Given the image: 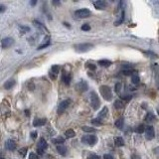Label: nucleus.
Wrapping results in <instances>:
<instances>
[{"mask_svg":"<svg viewBox=\"0 0 159 159\" xmlns=\"http://www.w3.org/2000/svg\"><path fill=\"white\" fill-rule=\"evenodd\" d=\"M99 92H101V94L106 101H111L113 96H112L111 89L108 86H102L101 88H99Z\"/></svg>","mask_w":159,"mask_h":159,"instance_id":"nucleus-1","label":"nucleus"},{"mask_svg":"<svg viewBox=\"0 0 159 159\" xmlns=\"http://www.w3.org/2000/svg\"><path fill=\"white\" fill-rule=\"evenodd\" d=\"M89 102H91V106L93 109H98L99 106H101V101H99V98L98 97V94L94 93V92H92L89 93Z\"/></svg>","mask_w":159,"mask_h":159,"instance_id":"nucleus-2","label":"nucleus"},{"mask_svg":"<svg viewBox=\"0 0 159 159\" xmlns=\"http://www.w3.org/2000/svg\"><path fill=\"white\" fill-rule=\"evenodd\" d=\"M75 50L79 53H84V52H87L89 50H91L93 45L91 43H82V44H78V45H75Z\"/></svg>","mask_w":159,"mask_h":159,"instance_id":"nucleus-3","label":"nucleus"},{"mask_svg":"<svg viewBox=\"0 0 159 159\" xmlns=\"http://www.w3.org/2000/svg\"><path fill=\"white\" fill-rule=\"evenodd\" d=\"M98 141V137L96 135H84L82 138V142L84 144H89V145H94Z\"/></svg>","mask_w":159,"mask_h":159,"instance_id":"nucleus-4","label":"nucleus"},{"mask_svg":"<svg viewBox=\"0 0 159 159\" xmlns=\"http://www.w3.org/2000/svg\"><path fill=\"white\" fill-rule=\"evenodd\" d=\"M75 15L78 18H87L91 15V11L89 9H79L75 12Z\"/></svg>","mask_w":159,"mask_h":159,"instance_id":"nucleus-5","label":"nucleus"},{"mask_svg":"<svg viewBox=\"0 0 159 159\" xmlns=\"http://www.w3.org/2000/svg\"><path fill=\"white\" fill-rule=\"evenodd\" d=\"M70 103H71V99H65V101H63L61 103L59 104V107H58V113L59 114H61L63 113L67 109V107L70 106Z\"/></svg>","mask_w":159,"mask_h":159,"instance_id":"nucleus-6","label":"nucleus"},{"mask_svg":"<svg viewBox=\"0 0 159 159\" xmlns=\"http://www.w3.org/2000/svg\"><path fill=\"white\" fill-rule=\"evenodd\" d=\"M144 132H145V138L147 140H151V139H153L154 136H155V131H154V128L151 125L146 126V129Z\"/></svg>","mask_w":159,"mask_h":159,"instance_id":"nucleus-7","label":"nucleus"},{"mask_svg":"<svg viewBox=\"0 0 159 159\" xmlns=\"http://www.w3.org/2000/svg\"><path fill=\"white\" fill-rule=\"evenodd\" d=\"M13 44H14V39L11 38V37H6V38L2 39L1 47H2V49H6V48L11 47Z\"/></svg>","mask_w":159,"mask_h":159,"instance_id":"nucleus-8","label":"nucleus"},{"mask_svg":"<svg viewBox=\"0 0 159 159\" xmlns=\"http://www.w3.org/2000/svg\"><path fill=\"white\" fill-rule=\"evenodd\" d=\"M93 6L97 9H104L107 6V3L106 1H103V0H98V1L93 2Z\"/></svg>","mask_w":159,"mask_h":159,"instance_id":"nucleus-9","label":"nucleus"},{"mask_svg":"<svg viewBox=\"0 0 159 159\" xmlns=\"http://www.w3.org/2000/svg\"><path fill=\"white\" fill-rule=\"evenodd\" d=\"M5 146H6L8 150L14 151L15 149H16V143H15V141L12 140V139H9V140H7L6 143H5Z\"/></svg>","mask_w":159,"mask_h":159,"instance_id":"nucleus-10","label":"nucleus"},{"mask_svg":"<svg viewBox=\"0 0 159 159\" xmlns=\"http://www.w3.org/2000/svg\"><path fill=\"white\" fill-rule=\"evenodd\" d=\"M76 88L80 92H84V91H87V89H88V84L86 82H84V81H81V82L76 84Z\"/></svg>","mask_w":159,"mask_h":159,"instance_id":"nucleus-11","label":"nucleus"},{"mask_svg":"<svg viewBox=\"0 0 159 159\" xmlns=\"http://www.w3.org/2000/svg\"><path fill=\"white\" fill-rule=\"evenodd\" d=\"M45 123H46V118H36V119H34L33 125L34 126H42Z\"/></svg>","mask_w":159,"mask_h":159,"instance_id":"nucleus-12","label":"nucleus"},{"mask_svg":"<svg viewBox=\"0 0 159 159\" xmlns=\"http://www.w3.org/2000/svg\"><path fill=\"white\" fill-rule=\"evenodd\" d=\"M48 147V144H47V141L45 140V139L42 137V138H40V140L38 142V148L39 149H42V150H45Z\"/></svg>","mask_w":159,"mask_h":159,"instance_id":"nucleus-13","label":"nucleus"},{"mask_svg":"<svg viewBox=\"0 0 159 159\" xmlns=\"http://www.w3.org/2000/svg\"><path fill=\"white\" fill-rule=\"evenodd\" d=\"M15 84H16V82L14 81V80H8V81H6L4 83V84H3V87L6 89H11V88H13L14 86H15Z\"/></svg>","mask_w":159,"mask_h":159,"instance_id":"nucleus-14","label":"nucleus"},{"mask_svg":"<svg viewBox=\"0 0 159 159\" xmlns=\"http://www.w3.org/2000/svg\"><path fill=\"white\" fill-rule=\"evenodd\" d=\"M57 151L59 152V154H61V155L65 156L67 154V147L62 144V145H57Z\"/></svg>","mask_w":159,"mask_h":159,"instance_id":"nucleus-15","label":"nucleus"},{"mask_svg":"<svg viewBox=\"0 0 159 159\" xmlns=\"http://www.w3.org/2000/svg\"><path fill=\"white\" fill-rule=\"evenodd\" d=\"M45 41H44V43L43 44H41V45H39V47H38V50H41V49H44V48H46V47H48L49 45H50V37L49 36H46L45 37Z\"/></svg>","mask_w":159,"mask_h":159,"instance_id":"nucleus-16","label":"nucleus"},{"mask_svg":"<svg viewBox=\"0 0 159 159\" xmlns=\"http://www.w3.org/2000/svg\"><path fill=\"white\" fill-rule=\"evenodd\" d=\"M113 104H114V107H116V109H120V108L124 107V103H123L122 99H116Z\"/></svg>","mask_w":159,"mask_h":159,"instance_id":"nucleus-17","label":"nucleus"},{"mask_svg":"<svg viewBox=\"0 0 159 159\" xmlns=\"http://www.w3.org/2000/svg\"><path fill=\"white\" fill-rule=\"evenodd\" d=\"M114 143H116V146H123L124 145V140H123L122 137L117 136V137L114 138Z\"/></svg>","mask_w":159,"mask_h":159,"instance_id":"nucleus-18","label":"nucleus"},{"mask_svg":"<svg viewBox=\"0 0 159 159\" xmlns=\"http://www.w3.org/2000/svg\"><path fill=\"white\" fill-rule=\"evenodd\" d=\"M98 64H99L102 67H109L112 63L109 61V60H99V61L98 62Z\"/></svg>","mask_w":159,"mask_h":159,"instance_id":"nucleus-19","label":"nucleus"},{"mask_svg":"<svg viewBox=\"0 0 159 159\" xmlns=\"http://www.w3.org/2000/svg\"><path fill=\"white\" fill-rule=\"evenodd\" d=\"M107 111H108V109H107V107H104L102 109V111L98 113V119L99 118H104L107 116Z\"/></svg>","mask_w":159,"mask_h":159,"instance_id":"nucleus-20","label":"nucleus"},{"mask_svg":"<svg viewBox=\"0 0 159 159\" xmlns=\"http://www.w3.org/2000/svg\"><path fill=\"white\" fill-rule=\"evenodd\" d=\"M65 135H66L67 138H72L76 136V132H75L73 129H68V130L65 132Z\"/></svg>","mask_w":159,"mask_h":159,"instance_id":"nucleus-21","label":"nucleus"},{"mask_svg":"<svg viewBox=\"0 0 159 159\" xmlns=\"http://www.w3.org/2000/svg\"><path fill=\"white\" fill-rule=\"evenodd\" d=\"M135 72L136 71H134V70H132V69H125L122 71V74L125 75V76H130V75L133 76V75H135Z\"/></svg>","mask_w":159,"mask_h":159,"instance_id":"nucleus-22","label":"nucleus"},{"mask_svg":"<svg viewBox=\"0 0 159 159\" xmlns=\"http://www.w3.org/2000/svg\"><path fill=\"white\" fill-rule=\"evenodd\" d=\"M53 143L58 144V145H62V144L65 143V138L64 137H57L53 139Z\"/></svg>","mask_w":159,"mask_h":159,"instance_id":"nucleus-23","label":"nucleus"},{"mask_svg":"<svg viewBox=\"0 0 159 159\" xmlns=\"http://www.w3.org/2000/svg\"><path fill=\"white\" fill-rule=\"evenodd\" d=\"M116 126L119 129H122L123 128V125H124V120H123V118H119L117 119V120L116 121Z\"/></svg>","mask_w":159,"mask_h":159,"instance_id":"nucleus-24","label":"nucleus"},{"mask_svg":"<svg viewBox=\"0 0 159 159\" xmlns=\"http://www.w3.org/2000/svg\"><path fill=\"white\" fill-rule=\"evenodd\" d=\"M145 120L147 122H151V121H154L155 120V116H154V114L151 113V112H148L145 116Z\"/></svg>","mask_w":159,"mask_h":159,"instance_id":"nucleus-25","label":"nucleus"},{"mask_svg":"<svg viewBox=\"0 0 159 159\" xmlns=\"http://www.w3.org/2000/svg\"><path fill=\"white\" fill-rule=\"evenodd\" d=\"M146 126L144 124H139V125L135 128V132L137 133H143V131H145Z\"/></svg>","mask_w":159,"mask_h":159,"instance_id":"nucleus-26","label":"nucleus"},{"mask_svg":"<svg viewBox=\"0 0 159 159\" xmlns=\"http://www.w3.org/2000/svg\"><path fill=\"white\" fill-rule=\"evenodd\" d=\"M63 82L68 86L70 84V82H71V75H63Z\"/></svg>","mask_w":159,"mask_h":159,"instance_id":"nucleus-27","label":"nucleus"},{"mask_svg":"<svg viewBox=\"0 0 159 159\" xmlns=\"http://www.w3.org/2000/svg\"><path fill=\"white\" fill-rule=\"evenodd\" d=\"M131 82L135 84H137L139 82H140V78L138 77V75L135 74V75H133V76H131Z\"/></svg>","mask_w":159,"mask_h":159,"instance_id":"nucleus-28","label":"nucleus"},{"mask_svg":"<svg viewBox=\"0 0 159 159\" xmlns=\"http://www.w3.org/2000/svg\"><path fill=\"white\" fill-rule=\"evenodd\" d=\"M82 129H83L84 132H94V131H96V128L89 127V126H83Z\"/></svg>","mask_w":159,"mask_h":159,"instance_id":"nucleus-29","label":"nucleus"},{"mask_svg":"<svg viewBox=\"0 0 159 159\" xmlns=\"http://www.w3.org/2000/svg\"><path fill=\"white\" fill-rule=\"evenodd\" d=\"M92 123L93 124V125H96V126H99V125H102V122L101 121V119H98V118L92 119Z\"/></svg>","mask_w":159,"mask_h":159,"instance_id":"nucleus-30","label":"nucleus"},{"mask_svg":"<svg viewBox=\"0 0 159 159\" xmlns=\"http://www.w3.org/2000/svg\"><path fill=\"white\" fill-rule=\"evenodd\" d=\"M27 150H28V148L27 147H24V148H21L19 150V154L21 155L22 157H25L26 156V154H27Z\"/></svg>","mask_w":159,"mask_h":159,"instance_id":"nucleus-31","label":"nucleus"},{"mask_svg":"<svg viewBox=\"0 0 159 159\" xmlns=\"http://www.w3.org/2000/svg\"><path fill=\"white\" fill-rule=\"evenodd\" d=\"M120 98H121L122 101L128 102L132 98V96H130V94H122V96H120Z\"/></svg>","mask_w":159,"mask_h":159,"instance_id":"nucleus-32","label":"nucleus"},{"mask_svg":"<svg viewBox=\"0 0 159 159\" xmlns=\"http://www.w3.org/2000/svg\"><path fill=\"white\" fill-rule=\"evenodd\" d=\"M51 72H53L55 74H58L60 72V66H58V65H54V66H52Z\"/></svg>","mask_w":159,"mask_h":159,"instance_id":"nucleus-33","label":"nucleus"},{"mask_svg":"<svg viewBox=\"0 0 159 159\" xmlns=\"http://www.w3.org/2000/svg\"><path fill=\"white\" fill-rule=\"evenodd\" d=\"M86 67H87L88 69H89V70H91V71H94V70L97 69L96 65H93V64H91V63H87Z\"/></svg>","mask_w":159,"mask_h":159,"instance_id":"nucleus-34","label":"nucleus"},{"mask_svg":"<svg viewBox=\"0 0 159 159\" xmlns=\"http://www.w3.org/2000/svg\"><path fill=\"white\" fill-rule=\"evenodd\" d=\"M20 31H21L22 33H27L30 31V28L28 26H20Z\"/></svg>","mask_w":159,"mask_h":159,"instance_id":"nucleus-35","label":"nucleus"},{"mask_svg":"<svg viewBox=\"0 0 159 159\" xmlns=\"http://www.w3.org/2000/svg\"><path fill=\"white\" fill-rule=\"evenodd\" d=\"M82 30L83 31H89L91 30V26L89 24H84L82 26Z\"/></svg>","mask_w":159,"mask_h":159,"instance_id":"nucleus-36","label":"nucleus"},{"mask_svg":"<svg viewBox=\"0 0 159 159\" xmlns=\"http://www.w3.org/2000/svg\"><path fill=\"white\" fill-rule=\"evenodd\" d=\"M88 159H101L99 158L98 155H97V154H94V153H92V154H89Z\"/></svg>","mask_w":159,"mask_h":159,"instance_id":"nucleus-37","label":"nucleus"},{"mask_svg":"<svg viewBox=\"0 0 159 159\" xmlns=\"http://www.w3.org/2000/svg\"><path fill=\"white\" fill-rule=\"evenodd\" d=\"M49 76H50V78H51L52 80H56L57 79V74H55V73H53L51 71L49 72Z\"/></svg>","mask_w":159,"mask_h":159,"instance_id":"nucleus-38","label":"nucleus"},{"mask_svg":"<svg viewBox=\"0 0 159 159\" xmlns=\"http://www.w3.org/2000/svg\"><path fill=\"white\" fill-rule=\"evenodd\" d=\"M120 89H121V84L120 83H117L116 84V93H119V92H120Z\"/></svg>","mask_w":159,"mask_h":159,"instance_id":"nucleus-39","label":"nucleus"},{"mask_svg":"<svg viewBox=\"0 0 159 159\" xmlns=\"http://www.w3.org/2000/svg\"><path fill=\"white\" fill-rule=\"evenodd\" d=\"M29 159H39L38 158V155L35 153H30L29 154Z\"/></svg>","mask_w":159,"mask_h":159,"instance_id":"nucleus-40","label":"nucleus"},{"mask_svg":"<svg viewBox=\"0 0 159 159\" xmlns=\"http://www.w3.org/2000/svg\"><path fill=\"white\" fill-rule=\"evenodd\" d=\"M103 159H113V157L111 155V154H104Z\"/></svg>","mask_w":159,"mask_h":159,"instance_id":"nucleus-41","label":"nucleus"},{"mask_svg":"<svg viewBox=\"0 0 159 159\" xmlns=\"http://www.w3.org/2000/svg\"><path fill=\"white\" fill-rule=\"evenodd\" d=\"M36 137H37V131H33V132H31V138L35 139Z\"/></svg>","mask_w":159,"mask_h":159,"instance_id":"nucleus-42","label":"nucleus"},{"mask_svg":"<svg viewBox=\"0 0 159 159\" xmlns=\"http://www.w3.org/2000/svg\"><path fill=\"white\" fill-rule=\"evenodd\" d=\"M5 9H6V7H5L3 4H1V5H0V12H1V13H3V12L5 11Z\"/></svg>","mask_w":159,"mask_h":159,"instance_id":"nucleus-43","label":"nucleus"},{"mask_svg":"<svg viewBox=\"0 0 159 159\" xmlns=\"http://www.w3.org/2000/svg\"><path fill=\"white\" fill-rule=\"evenodd\" d=\"M156 86H157V89H159V76L157 77V80H156Z\"/></svg>","mask_w":159,"mask_h":159,"instance_id":"nucleus-44","label":"nucleus"},{"mask_svg":"<svg viewBox=\"0 0 159 159\" xmlns=\"http://www.w3.org/2000/svg\"><path fill=\"white\" fill-rule=\"evenodd\" d=\"M54 5H60V4H61V3H60V1H53L52 2Z\"/></svg>","mask_w":159,"mask_h":159,"instance_id":"nucleus-45","label":"nucleus"},{"mask_svg":"<svg viewBox=\"0 0 159 159\" xmlns=\"http://www.w3.org/2000/svg\"><path fill=\"white\" fill-rule=\"evenodd\" d=\"M38 153H39V154H41V155H42V154H43L44 152H43L42 149H39V148H38Z\"/></svg>","mask_w":159,"mask_h":159,"instance_id":"nucleus-46","label":"nucleus"},{"mask_svg":"<svg viewBox=\"0 0 159 159\" xmlns=\"http://www.w3.org/2000/svg\"><path fill=\"white\" fill-rule=\"evenodd\" d=\"M30 4H31V5H35V4H36V1H31V2H30Z\"/></svg>","mask_w":159,"mask_h":159,"instance_id":"nucleus-47","label":"nucleus"},{"mask_svg":"<svg viewBox=\"0 0 159 159\" xmlns=\"http://www.w3.org/2000/svg\"><path fill=\"white\" fill-rule=\"evenodd\" d=\"M25 112H26V116H29V111H25Z\"/></svg>","mask_w":159,"mask_h":159,"instance_id":"nucleus-48","label":"nucleus"},{"mask_svg":"<svg viewBox=\"0 0 159 159\" xmlns=\"http://www.w3.org/2000/svg\"><path fill=\"white\" fill-rule=\"evenodd\" d=\"M157 113H158V116H159V107L157 108Z\"/></svg>","mask_w":159,"mask_h":159,"instance_id":"nucleus-49","label":"nucleus"}]
</instances>
